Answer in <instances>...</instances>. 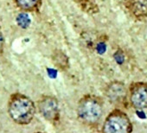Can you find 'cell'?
Segmentation results:
<instances>
[{"label": "cell", "mask_w": 147, "mask_h": 133, "mask_svg": "<svg viewBox=\"0 0 147 133\" xmlns=\"http://www.w3.org/2000/svg\"><path fill=\"white\" fill-rule=\"evenodd\" d=\"M76 113L78 120L86 127L97 129L104 114V100L101 97L92 93L83 95L77 103Z\"/></svg>", "instance_id": "6da1fadb"}, {"label": "cell", "mask_w": 147, "mask_h": 133, "mask_svg": "<svg viewBox=\"0 0 147 133\" xmlns=\"http://www.w3.org/2000/svg\"><path fill=\"white\" fill-rule=\"evenodd\" d=\"M7 112L15 124L27 125L34 119L36 112V106L30 97L16 92L11 93L8 99Z\"/></svg>", "instance_id": "7a4b0ae2"}, {"label": "cell", "mask_w": 147, "mask_h": 133, "mask_svg": "<svg viewBox=\"0 0 147 133\" xmlns=\"http://www.w3.org/2000/svg\"><path fill=\"white\" fill-rule=\"evenodd\" d=\"M133 124L127 113L119 108L113 109L106 117L101 133H132Z\"/></svg>", "instance_id": "3957f363"}, {"label": "cell", "mask_w": 147, "mask_h": 133, "mask_svg": "<svg viewBox=\"0 0 147 133\" xmlns=\"http://www.w3.org/2000/svg\"><path fill=\"white\" fill-rule=\"evenodd\" d=\"M36 109L41 116L53 125H57L61 120L60 105L56 97L43 94L36 101Z\"/></svg>", "instance_id": "277c9868"}, {"label": "cell", "mask_w": 147, "mask_h": 133, "mask_svg": "<svg viewBox=\"0 0 147 133\" xmlns=\"http://www.w3.org/2000/svg\"><path fill=\"white\" fill-rule=\"evenodd\" d=\"M105 96L107 100L115 106V108H127L128 103V87L121 81H113L105 87Z\"/></svg>", "instance_id": "5b68a950"}, {"label": "cell", "mask_w": 147, "mask_h": 133, "mask_svg": "<svg viewBox=\"0 0 147 133\" xmlns=\"http://www.w3.org/2000/svg\"><path fill=\"white\" fill-rule=\"evenodd\" d=\"M128 103L137 111L147 110V82L134 81L128 87Z\"/></svg>", "instance_id": "8992f818"}, {"label": "cell", "mask_w": 147, "mask_h": 133, "mask_svg": "<svg viewBox=\"0 0 147 133\" xmlns=\"http://www.w3.org/2000/svg\"><path fill=\"white\" fill-rule=\"evenodd\" d=\"M123 5L129 16L134 20H147V0H123Z\"/></svg>", "instance_id": "52a82bcc"}, {"label": "cell", "mask_w": 147, "mask_h": 133, "mask_svg": "<svg viewBox=\"0 0 147 133\" xmlns=\"http://www.w3.org/2000/svg\"><path fill=\"white\" fill-rule=\"evenodd\" d=\"M51 60L55 66L61 71H67L70 68L68 56L61 49H55L51 54Z\"/></svg>", "instance_id": "ba28073f"}, {"label": "cell", "mask_w": 147, "mask_h": 133, "mask_svg": "<svg viewBox=\"0 0 147 133\" xmlns=\"http://www.w3.org/2000/svg\"><path fill=\"white\" fill-rule=\"evenodd\" d=\"M14 1L17 6L23 11L38 12L42 5V0H14Z\"/></svg>", "instance_id": "9c48e42d"}, {"label": "cell", "mask_w": 147, "mask_h": 133, "mask_svg": "<svg viewBox=\"0 0 147 133\" xmlns=\"http://www.w3.org/2000/svg\"><path fill=\"white\" fill-rule=\"evenodd\" d=\"M78 3L80 6L82 8V10L87 12H97L98 11L97 7L91 0H78Z\"/></svg>", "instance_id": "30bf717a"}, {"label": "cell", "mask_w": 147, "mask_h": 133, "mask_svg": "<svg viewBox=\"0 0 147 133\" xmlns=\"http://www.w3.org/2000/svg\"><path fill=\"white\" fill-rule=\"evenodd\" d=\"M18 23L21 27L25 28L30 24V19H29L28 16L25 13H21L18 17Z\"/></svg>", "instance_id": "8fae6325"}, {"label": "cell", "mask_w": 147, "mask_h": 133, "mask_svg": "<svg viewBox=\"0 0 147 133\" xmlns=\"http://www.w3.org/2000/svg\"><path fill=\"white\" fill-rule=\"evenodd\" d=\"M4 48H5V37L2 32L1 26H0V55H2L4 53Z\"/></svg>", "instance_id": "7c38bea8"}, {"label": "cell", "mask_w": 147, "mask_h": 133, "mask_svg": "<svg viewBox=\"0 0 147 133\" xmlns=\"http://www.w3.org/2000/svg\"><path fill=\"white\" fill-rule=\"evenodd\" d=\"M34 133H46V132H42V131H37V132H34Z\"/></svg>", "instance_id": "4fadbf2b"}]
</instances>
